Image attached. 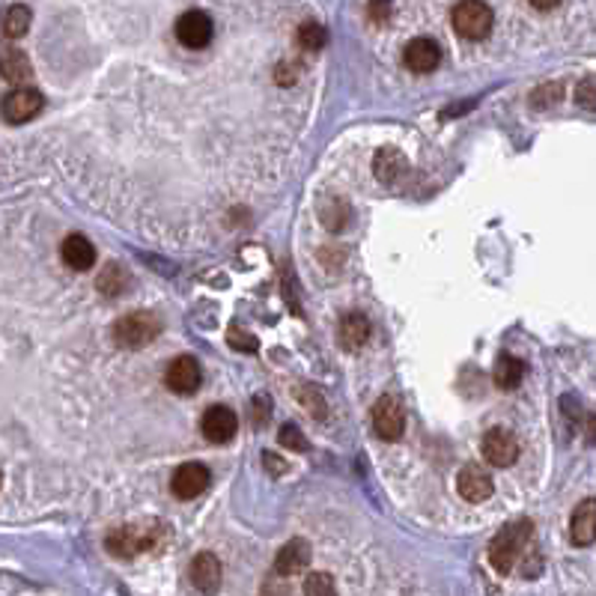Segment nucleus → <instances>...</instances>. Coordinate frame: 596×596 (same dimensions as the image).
<instances>
[{
  "label": "nucleus",
  "mask_w": 596,
  "mask_h": 596,
  "mask_svg": "<svg viewBox=\"0 0 596 596\" xmlns=\"http://www.w3.org/2000/svg\"><path fill=\"white\" fill-rule=\"evenodd\" d=\"M173 495L182 498V501H191L207 492L209 486V468L200 466V462H185V466H179L177 471H173Z\"/></svg>",
  "instance_id": "9b49d317"
},
{
  "label": "nucleus",
  "mask_w": 596,
  "mask_h": 596,
  "mask_svg": "<svg viewBox=\"0 0 596 596\" xmlns=\"http://www.w3.org/2000/svg\"><path fill=\"white\" fill-rule=\"evenodd\" d=\"M307 563H311V543L295 537L290 543H284L281 552H277L274 572L277 575H298V572L307 570Z\"/></svg>",
  "instance_id": "4468645a"
},
{
  "label": "nucleus",
  "mask_w": 596,
  "mask_h": 596,
  "mask_svg": "<svg viewBox=\"0 0 596 596\" xmlns=\"http://www.w3.org/2000/svg\"><path fill=\"white\" fill-rule=\"evenodd\" d=\"M304 596H337V584L332 579V572L316 570L304 579Z\"/></svg>",
  "instance_id": "393cba45"
},
{
  "label": "nucleus",
  "mask_w": 596,
  "mask_h": 596,
  "mask_svg": "<svg viewBox=\"0 0 596 596\" xmlns=\"http://www.w3.org/2000/svg\"><path fill=\"white\" fill-rule=\"evenodd\" d=\"M0 75L9 84L22 87L24 81L34 75V66H30V57L24 54L22 48H6L4 54H0Z\"/></svg>",
  "instance_id": "a211bd4d"
},
{
  "label": "nucleus",
  "mask_w": 596,
  "mask_h": 596,
  "mask_svg": "<svg viewBox=\"0 0 596 596\" xmlns=\"http://www.w3.org/2000/svg\"><path fill=\"white\" fill-rule=\"evenodd\" d=\"M370 337V320L364 313H346L343 322H341V343L349 352H355V349H361Z\"/></svg>",
  "instance_id": "aec40b11"
},
{
  "label": "nucleus",
  "mask_w": 596,
  "mask_h": 596,
  "mask_svg": "<svg viewBox=\"0 0 596 596\" xmlns=\"http://www.w3.org/2000/svg\"><path fill=\"white\" fill-rule=\"evenodd\" d=\"M457 489L462 498L471 501V505H480V501H486L492 495L495 486H492V477L480 466H466L457 477Z\"/></svg>",
  "instance_id": "2eb2a0df"
},
{
  "label": "nucleus",
  "mask_w": 596,
  "mask_h": 596,
  "mask_svg": "<svg viewBox=\"0 0 596 596\" xmlns=\"http://www.w3.org/2000/svg\"><path fill=\"white\" fill-rule=\"evenodd\" d=\"M325 43H328V34L320 22H304L302 27H298V45H302L304 51H320V48H325Z\"/></svg>",
  "instance_id": "5701e85b"
},
{
  "label": "nucleus",
  "mask_w": 596,
  "mask_h": 596,
  "mask_svg": "<svg viewBox=\"0 0 596 596\" xmlns=\"http://www.w3.org/2000/svg\"><path fill=\"white\" fill-rule=\"evenodd\" d=\"M188 575H191V584L200 593H207V596L218 593V588H221V561L215 558L212 552H203L191 561Z\"/></svg>",
  "instance_id": "ddd939ff"
},
{
  "label": "nucleus",
  "mask_w": 596,
  "mask_h": 596,
  "mask_svg": "<svg viewBox=\"0 0 596 596\" xmlns=\"http://www.w3.org/2000/svg\"><path fill=\"white\" fill-rule=\"evenodd\" d=\"M277 441H281L284 447L298 450V454H304V450H307V438L302 436V429L293 427V424L281 427V433H277Z\"/></svg>",
  "instance_id": "a878e982"
},
{
  "label": "nucleus",
  "mask_w": 596,
  "mask_h": 596,
  "mask_svg": "<svg viewBox=\"0 0 596 596\" xmlns=\"http://www.w3.org/2000/svg\"><path fill=\"white\" fill-rule=\"evenodd\" d=\"M495 385L498 388H505V390H513V388H519V382H522V376H525V364L519 361V358H513V355H501L498 361H495Z\"/></svg>",
  "instance_id": "4be33fe9"
},
{
  "label": "nucleus",
  "mask_w": 596,
  "mask_h": 596,
  "mask_svg": "<svg viewBox=\"0 0 596 596\" xmlns=\"http://www.w3.org/2000/svg\"><path fill=\"white\" fill-rule=\"evenodd\" d=\"M370 15H373V18H385V15H388V6H382V4L370 6Z\"/></svg>",
  "instance_id": "cd10ccee"
},
{
  "label": "nucleus",
  "mask_w": 596,
  "mask_h": 596,
  "mask_svg": "<svg viewBox=\"0 0 596 596\" xmlns=\"http://www.w3.org/2000/svg\"><path fill=\"white\" fill-rule=\"evenodd\" d=\"M200 429H203V438L212 441V445H227V441L239 433V418H236V412L227 406H212L203 412Z\"/></svg>",
  "instance_id": "6e6552de"
},
{
  "label": "nucleus",
  "mask_w": 596,
  "mask_h": 596,
  "mask_svg": "<svg viewBox=\"0 0 596 596\" xmlns=\"http://www.w3.org/2000/svg\"><path fill=\"white\" fill-rule=\"evenodd\" d=\"M593 525H596V505L593 498H584L579 507L572 510L570 519V537L575 546H593Z\"/></svg>",
  "instance_id": "f3484780"
},
{
  "label": "nucleus",
  "mask_w": 596,
  "mask_h": 596,
  "mask_svg": "<svg viewBox=\"0 0 596 596\" xmlns=\"http://www.w3.org/2000/svg\"><path fill=\"white\" fill-rule=\"evenodd\" d=\"M200 379H203V373H200V364L194 361L191 355H179V358H173L170 361V367L164 370V385H168L173 394H194V390L200 388Z\"/></svg>",
  "instance_id": "9d476101"
},
{
  "label": "nucleus",
  "mask_w": 596,
  "mask_h": 596,
  "mask_svg": "<svg viewBox=\"0 0 596 596\" xmlns=\"http://www.w3.org/2000/svg\"><path fill=\"white\" fill-rule=\"evenodd\" d=\"M373 427H376V436L385 441L403 438V429H406L403 406H399L394 397H379V403L373 406Z\"/></svg>",
  "instance_id": "1a4fd4ad"
},
{
  "label": "nucleus",
  "mask_w": 596,
  "mask_h": 596,
  "mask_svg": "<svg viewBox=\"0 0 596 596\" xmlns=\"http://www.w3.org/2000/svg\"><path fill=\"white\" fill-rule=\"evenodd\" d=\"M483 457L486 462L498 468H507L519 459V441L516 436L505 427H492L486 436H483Z\"/></svg>",
  "instance_id": "0eeeda50"
},
{
  "label": "nucleus",
  "mask_w": 596,
  "mask_h": 596,
  "mask_svg": "<svg viewBox=\"0 0 596 596\" xmlns=\"http://www.w3.org/2000/svg\"><path fill=\"white\" fill-rule=\"evenodd\" d=\"M161 334V320L152 311H135L114 322V343L122 349H140Z\"/></svg>",
  "instance_id": "7ed1b4c3"
},
{
  "label": "nucleus",
  "mask_w": 596,
  "mask_h": 596,
  "mask_svg": "<svg viewBox=\"0 0 596 596\" xmlns=\"http://www.w3.org/2000/svg\"><path fill=\"white\" fill-rule=\"evenodd\" d=\"M373 168H376V177L390 185V182H397L399 177H406L409 161L399 149H379Z\"/></svg>",
  "instance_id": "6ab92c4d"
},
{
  "label": "nucleus",
  "mask_w": 596,
  "mask_h": 596,
  "mask_svg": "<svg viewBox=\"0 0 596 596\" xmlns=\"http://www.w3.org/2000/svg\"><path fill=\"white\" fill-rule=\"evenodd\" d=\"M129 281V274L122 272V265H117V263H111L105 272L99 274V293H105V295H120L122 290H126V284Z\"/></svg>",
  "instance_id": "b1692460"
},
{
  "label": "nucleus",
  "mask_w": 596,
  "mask_h": 596,
  "mask_svg": "<svg viewBox=\"0 0 596 596\" xmlns=\"http://www.w3.org/2000/svg\"><path fill=\"white\" fill-rule=\"evenodd\" d=\"M60 256H63V263L69 265V269L87 272V269H92V263H96V248H92V242L84 239V236L72 233V236H66V239H63Z\"/></svg>",
  "instance_id": "dca6fc26"
},
{
  "label": "nucleus",
  "mask_w": 596,
  "mask_h": 596,
  "mask_svg": "<svg viewBox=\"0 0 596 596\" xmlns=\"http://www.w3.org/2000/svg\"><path fill=\"white\" fill-rule=\"evenodd\" d=\"M575 101L584 111H593V78H584L579 87H575Z\"/></svg>",
  "instance_id": "bb28decb"
},
{
  "label": "nucleus",
  "mask_w": 596,
  "mask_h": 596,
  "mask_svg": "<svg viewBox=\"0 0 596 596\" xmlns=\"http://www.w3.org/2000/svg\"><path fill=\"white\" fill-rule=\"evenodd\" d=\"M215 24L203 9H188L177 18V39L185 48H207L212 43Z\"/></svg>",
  "instance_id": "423d86ee"
},
{
  "label": "nucleus",
  "mask_w": 596,
  "mask_h": 596,
  "mask_svg": "<svg viewBox=\"0 0 596 596\" xmlns=\"http://www.w3.org/2000/svg\"><path fill=\"white\" fill-rule=\"evenodd\" d=\"M30 22H34V13H30V6L13 4L4 13V24H0V30H4L6 39H22L30 30Z\"/></svg>",
  "instance_id": "412c9836"
},
{
  "label": "nucleus",
  "mask_w": 596,
  "mask_h": 596,
  "mask_svg": "<svg viewBox=\"0 0 596 596\" xmlns=\"http://www.w3.org/2000/svg\"><path fill=\"white\" fill-rule=\"evenodd\" d=\"M450 22L462 39H483L492 30V9L480 0H466L450 13Z\"/></svg>",
  "instance_id": "20e7f679"
},
{
  "label": "nucleus",
  "mask_w": 596,
  "mask_h": 596,
  "mask_svg": "<svg viewBox=\"0 0 596 596\" xmlns=\"http://www.w3.org/2000/svg\"><path fill=\"white\" fill-rule=\"evenodd\" d=\"M531 537H534V525L528 519L510 522V525L501 528L495 534V540L489 543V563L501 575L513 572V567H516V563L522 561V554H525V549L531 546Z\"/></svg>",
  "instance_id": "f257e3e1"
},
{
  "label": "nucleus",
  "mask_w": 596,
  "mask_h": 596,
  "mask_svg": "<svg viewBox=\"0 0 596 596\" xmlns=\"http://www.w3.org/2000/svg\"><path fill=\"white\" fill-rule=\"evenodd\" d=\"M43 105H45V99L39 90L15 87L9 96H4V101H0V117H4L6 122H13V126H18V122L34 120L39 111H43Z\"/></svg>",
  "instance_id": "39448f33"
},
{
  "label": "nucleus",
  "mask_w": 596,
  "mask_h": 596,
  "mask_svg": "<svg viewBox=\"0 0 596 596\" xmlns=\"http://www.w3.org/2000/svg\"><path fill=\"white\" fill-rule=\"evenodd\" d=\"M161 525L159 522H147V525H122L108 534L105 549L114 558H135V554L152 549L161 540Z\"/></svg>",
  "instance_id": "f03ea898"
},
{
  "label": "nucleus",
  "mask_w": 596,
  "mask_h": 596,
  "mask_svg": "<svg viewBox=\"0 0 596 596\" xmlns=\"http://www.w3.org/2000/svg\"><path fill=\"white\" fill-rule=\"evenodd\" d=\"M403 63L412 72H418V75H427V72H433L441 63V48H438V43H433V39L418 36L406 45Z\"/></svg>",
  "instance_id": "f8f14e48"
}]
</instances>
